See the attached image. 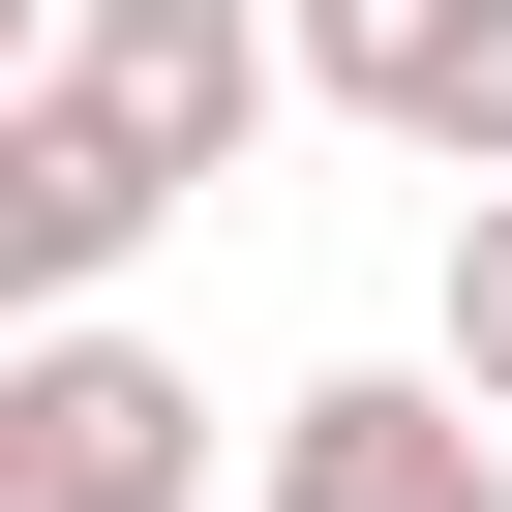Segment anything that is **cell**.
<instances>
[{"mask_svg": "<svg viewBox=\"0 0 512 512\" xmlns=\"http://www.w3.org/2000/svg\"><path fill=\"white\" fill-rule=\"evenodd\" d=\"M0 512H211V392L151 332H31L0 362Z\"/></svg>", "mask_w": 512, "mask_h": 512, "instance_id": "cell-1", "label": "cell"}, {"mask_svg": "<svg viewBox=\"0 0 512 512\" xmlns=\"http://www.w3.org/2000/svg\"><path fill=\"white\" fill-rule=\"evenodd\" d=\"M272 31H302V91H332V121H392L452 211L512 181V0H272Z\"/></svg>", "mask_w": 512, "mask_h": 512, "instance_id": "cell-2", "label": "cell"}, {"mask_svg": "<svg viewBox=\"0 0 512 512\" xmlns=\"http://www.w3.org/2000/svg\"><path fill=\"white\" fill-rule=\"evenodd\" d=\"M272 512H512V422L452 362H332V392H272Z\"/></svg>", "mask_w": 512, "mask_h": 512, "instance_id": "cell-3", "label": "cell"}, {"mask_svg": "<svg viewBox=\"0 0 512 512\" xmlns=\"http://www.w3.org/2000/svg\"><path fill=\"white\" fill-rule=\"evenodd\" d=\"M61 91H91L151 181H211L241 91H302V31H241V0H61Z\"/></svg>", "mask_w": 512, "mask_h": 512, "instance_id": "cell-4", "label": "cell"}, {"mask_svg": "<svg viewBox=\"0 0 512 512\" xmlns=\"http://www.w3.org/2000/svg\"><path fill=\"white\" fill-rule=\"evenodd\" d=\"M151 211H181V181H151V151H121V121L61 91V61H31V91H0V272H31L61 332L121 302V241H151Z\"/></svg>", "mask_w": 512, "mask_h": 512, "instance_id": "cell-5", "label": "cell"}, {"mask_svg": "<svg viewBox=\"0 0 512 512\" xmlns=\"http://www.w3.org/2000/svg\"><path fill=\"white\" fill-rule=\"evenodd\" d=\"M422 362H452V392H482V422H512V181H482V211H452V332H422Z\"/></svg>", "mask_w": 512, "mask_h": 512, "instance_id": "cell-6", "label": "cell"}]
</instances>
